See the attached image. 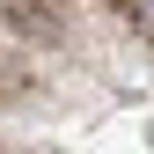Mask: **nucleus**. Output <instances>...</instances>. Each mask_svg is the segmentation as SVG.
Wrapping results in <instances>:
<instances>
[{
  "instance_id": "f257e3e1",
  "label": "nucleus",
  "mask_w": 154,
  "mask_h": 154,
  "mask_svg": "<svg viewBox=\"0 0 154 154\" xmlns=\"http://www.w3.org/2000/svg\"><path fill=\"white\" fill-rule=\"evenodd\" d=\"M118 8H125V15H132L140 29H154V0H118Z\"/></svg>"
}]
</instances>
